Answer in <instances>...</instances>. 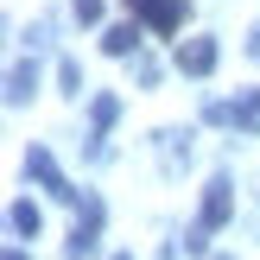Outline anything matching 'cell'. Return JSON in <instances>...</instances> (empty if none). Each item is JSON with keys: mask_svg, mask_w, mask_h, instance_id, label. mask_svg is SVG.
Instances as JSON below:
<instances>
[{"mask_svg": "<svg viewBox=\"0 0 260 260\" xmlns=\"http://www.w3.org/2000/svg\"><path fill=\"white\" fill-rule=\"evenodd\" d=\"M159 159H165V172H184V165H190V134H178V127H165V134H159Z\"/></svg>", "mask_w": 260, "mask_h": 260, "instance_id": "7", "label": "cell"}, {"mask_svg": "<svg viewBox=\"0 0 260 260\" xmlns=\"http://www.w3.org/2000/svg\"><path fill=\"white\" fill-rule=\"evenodd\" d=\"M172 63H178L184 76H210V70H216V38H184Z\"/></svg>", "mask_w": 260, "mask_h": 260, "instance_id": "6", "label": "cell"}, {"mask_svg": "<svg viewBox=\"0 0 260 260\" xmlns=\"http://www.w3.org/2000/svg\"><path fill=\"white\" fill-rule=\"evenodd\" d=\"M25 178H38V184H45L57 203H76V197H83V190H70V178L57 172V159H51L45 146H32V152H25Z\"/></svg>", "mask_w": 260, "mask_h": 260, "instance_id": "3", "label": "cell"}, {"mask_svg": "<svg viewBox=\"0 0 260 260\" xmlns=\"http://www.w3.org/2000/svg\"><path fill=\"white\" fill-rule=\"evenodd\" d=\"M32 89H38V63H13V76H7V102L19 108V102H32Z\"/></svg>", "mask_w": 260, "mask_h": 260, "instance_id": "9", "label": "cell"}, {"mask_svg": "<svg viewBox=\"0 0 260 260\" xmlns=\"http://www.w3.org/2000/svg\"><path fill=\"white\" fill-rule=\"evenodd\" d=\"M7 222H13V235L38 241V229H45V216H38V203H13V210H7Z\"/></svg>", "mask_w": 260, "mask_h": 260, "instance_id": "10", "label": "cell"}, {"mask_svg": "<svg viewBox=\"0 0 260 260\" xmlns=\"http://www.w3.org/2000/svg\"><path fill=\"white\" fill-rule=\"evenodd\" d=\"M235 216V190H229V178H216L210 190H203V210H197V229L184 235V254H203V241L216 235V229Z\"/></svg>", "mask_w": 260, "mask_h": 260, "instance_id": "1", "label": "cell"}, {"mask_svg": "<svg viewBox=\"0 0 260 260\" xmlns=\"http://www.w3.org/2000/svg\"><path fill=\"white\" fill-rule=\"evenodd\" d=\"M114 114H121V102H114V95H95V108H89V121H95V140L114 127Z\"/></svg>", "mask_w": 260, "mask_h": 260, "instance_id": "11", "label": "cell"}, {"mask_svg": "<svg viewBox=\"0 0 260 260\" xmlns=\"http://www.w3.org/2000/svg\"><path fill=\"white\" fill-rule=\"evenodd\" d=\"M95 241H102V203L89 197V203H83V216H76V235H70V248H63V254H70V260H89V254H95Z\"/></svg>", "mask_w": 260, "mask_h": 260, "instance_id": "5", "label": "cell"}, {"mask_svg": "<svg viewBox=\"0 0 260 260\" xmlns=\"http://www.w3.org/2000/svg\"><path fill=\"white\" fill-rule=\"evenodd\" d=\"M222 260H229V254H222Z\"/></svg>", "mask_w": 260, "mask_h": 260, "instance_id": "17", "label": "cell"}, {"mask_svg": "<svg viewBox=\"0 0 260 260\" xmlns=\"http://www.w3.org/2000/svg\"><path fill=\"white\" fill-rule=\"evenodd\" d=\"M70 13H76V19H83V25H95V19H102V0H76Z\"/></svg>", "mask_w": 260, "mask_h": 260, "instance_id": "13", "label": "cell"}, {"mask_svg": "<svg viewBox=\"0 0 260 260\" xmlns=\"http://www.w3.org/2000/svg\"><path fill=\"white\" fill-rule=\"evenodd\" d=\"M7 260H25V254H19V248H13V254H7Z\"/></svg>", "mask_w": 260, "mask_h": 260, "instance_id": "15", "label": "cell"}, {"mask_svg": "<svg viewBox=\"0 0 260 260\" xmlns=\"http://www.w3.org/2000/svg\"><path fill=\"white\" fill-rule=\"evenodd\" d=\"M114 260H134V254H114Z\"/></svg>", "mask_w": 260, "mask_h": 260, "instance_id": "16", "label": "cell"}, {"mask_svg": "<svg viewBox=\"0 0 260 260\" xmlns=\"http://www.w3.org/2000/svg\"><path fill=\"white\" fill-rule=\"evenodd\" d=\"M210 121H235V127H248V134H260V89H248V95H235V102H210Z\"/></svg>", "mask_w": 260, "mask_h": 260, "instance_id": "4", "label": "cell"}, {"mask_svg": "<svg viewBox=\"0 0 260 260\" xmlns=\"http://www.w3.org/2000/svg\"><path fill=\"white\" fill-rule=\"evenodd\" d=\"M140 25H146V19L108 25V32H102V51H108V57H127V51H140Z\"/></svg>", "mask_w": 260, "mask_h": 260, "instance_id": "8", "label": "cell"}, {"mask_svg": "<svg viewBox=\"0 0 260 260\" xmlns=\"http://www.w3.org/2000/svg\"><path fill=\"white\" fill-rule=\"evenodd\" d=\"M127 13H134V19H146L159 38H172L178 25H184V13H190V7H184V0H127Z\"/></svg>", "mask_w": 260, "mask_h": 260, "instance_id": "2", "label": "cell"}, {"mask_svg": "<svg viewBox=\"0 0 260 260\" xmlns=\"http://www.w3.org/2000/svg\"><path fill=\"white\" fill-rule=\"evenodd\" d=\"M57 83H63V89H70V95H76V89H83V70H76L70 57H63V63H57Z\"/></svg>", "mask_w": 260, "mask_h": 260, "instance_id": "12", "label": "cell"}, {"mask_svg": "<svg viewBox=\"0 0 260 260\" xmlns=\"http://www.w3.org/2000/svg\"><path fill=\"white\" fill-rule=\"evenodd\" d=\"M248 51H254V57H260V25H254V38H248Z\"/></svg>", "mask_w": 260, "mask_h": 260, "instance_id": "14", "label": "cell"}]
</instances>
